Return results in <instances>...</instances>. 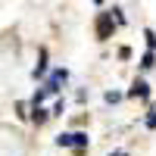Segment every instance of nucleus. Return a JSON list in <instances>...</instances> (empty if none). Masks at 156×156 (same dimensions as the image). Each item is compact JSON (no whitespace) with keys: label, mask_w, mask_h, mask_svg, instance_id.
Here are the masks:
<instances>
[{"label":"nucleus","mask_w":156,"mask_h":156,"mask_svg":"<svg viewBox=\"0 0 156 156\" xmlns=\"http://www.w3.org/2000/svg\"><path fill=\"white\" fill-rule=\"evenodd\" d=\"M109 34H112V16H109V12H100V16H97V37L106 41Z\"/></svg>","instance_id":"obj_1"},{"label":"nucleus","mask_w":156,"mask_h":156,"mask_svg":"<svg viewBox=\"0 0 156 156\" xmlns=\"http://www.w3.org/2000/svg\"><path fill=\"white\" fill-rule=\"evenodd\" d=\"M131 97H150V87H147V81H140V78H134V84H131V90H128Z\"/></svg>","instance_id":"obj_2"},{"label":"nucleus","mask_w":156,"mask_h":156,"mask_svg":"<svg viewBox=\"0 0 156 156\" xmlns=\"http://www.w3.org/2000/svg\"><path fill=\"white\" fill-rule=\"evenodd\" d=\"M44 119H47V109H41V106H34V109H31V122H37V125H41Z\"/></svg>","instance_id":"obj_3"},{"label":"nucleus","mask_w":156,"mask_h":156,"mask_svg":"<svg viewBox=\"0 0 156 156\" xmlns=\"http://www.w3.org/2000/svg\"><path fill=\"white\" fill-rule=\"evenodd\" d=\"M140 69H153V50H147V53L140 56Z\"/></svg>","instance_id":"obj_4"},{"label":"nucleus","mask_w":156,"mask_h":156,"mask_svg":"<svg viewBox=\"0 0 156 156\" xmlns=\"http://www.w3.org/2000/svg\"><path fill=\"white\" fill-rule=\"evenodd\" d=\"M56 144H59V147H75V137H72V134H59Z\"/></svg>","instance_id":"obj_5"},{"label":"nucleus","mask_w":156,"mask_h":156,"mask_svg":"<svg viewBox=\"0 0 156 156\" xmlns=\"http://www.w3.org/2000/svg\"><path fill=\"white\" fill-rule=\"evenodd\" d=\"M72 137H75V147H87V134L84 131H75Z\"/></svg>","instance_id":"obj_6"},{"label":"nucleus","mask_w":156,"mask_h":156,"mask_svg":"<svg viewBox=\"0 0 156 156\" xmlns=\"http://www.w3.org/2000/svg\"><path fill=\"white\" fill-rule=\"evenodd\" d=\"M144 37H147V47H150V50H153V47H156V34H153V31H150V28H147V31H144Z\"/></svg>","instance_id":"obj_7"},{"label":"nucleus","mask_w":156,"mask_h":156,"mask_svg":"<svg viewBox=\"0 0 156 156\" xmlns=\"http://www.w3.org/2000/svg\"><path fill=\"white\" fill-rule=\"evenodd\" d=\"M119 100H122L119 90H109V94H106V103H119Z\"/></svg>","instance_id":"obj_8"}]
</instances>
